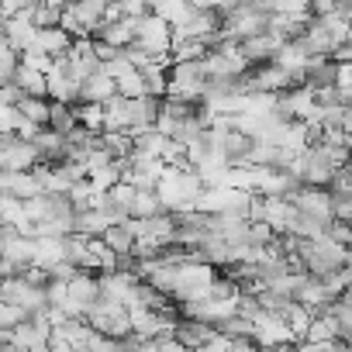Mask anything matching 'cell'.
<instances>
[{"label": "cell", "mask_w": 352, "mask_h": 352, "mask_svg": "<svg viewBox=\"0 0 352 352\" xmlns=\"http://www.w3.org/2000/svg\"><path fill=\"white\" fill-rule=\"evenodd\" d=\"M338 76H342V63L338 59H307L304 66V87L307 90H328V87H338Z\"/></svg>", "instance_id": "6da1fadb"}, {"label": "cell", "mask_w": 352, "mask_h": 352, "mask_svg": "<svg viewBox=\"0 0 352 352\" xmlns=\"http://www.w3.org/2000/svg\"><path fill=\"white\" fill-rule=\"evenodd\" d=\"M100 242H104V249H107L111 256H131V252H138V245H142V239L135 235L131 221H124V225H111V228L100 235Z\"/></svg>", "instance_id": "7a4b0ae2"}, {"label": "cell", "mask_w": 352, "mask_h": 352, "mask_svg": "<svg viewBox=\"0 0 352 352\" xmlns=\"http://www.w3.org/2000/svg\"><path fill=\"white\" fill-rule=\"evenodd\" d=\"M35 4H38V0H4V11H8L4 18H11V14H25V11L35 8Z\"/></svg>", "instance_id": "3957f363"}]
</instances>
